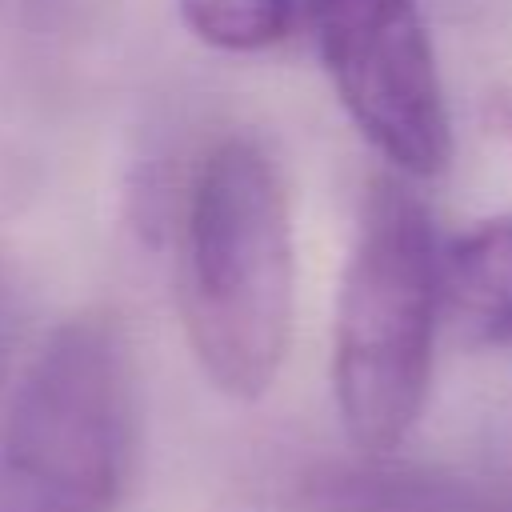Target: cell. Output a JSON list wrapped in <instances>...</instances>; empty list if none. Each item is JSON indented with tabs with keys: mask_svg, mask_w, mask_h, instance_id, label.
<instances>
[{
	"mask_svg": "<svg viewBox=\"0 0 512 512\" xmlns=\"http://www.w3.org/2000/svg\"><path fill=\"white\" fill-rule=\"evenodd\" d=\"M296 244L272 156L228 136L204 152L180 228V320L200 372L232 400H260L288 356Z\"/></svg>",
	"mask_w": 512,
	"mask_h": 512,
	"instance_id": "cell-1",
	"label": "cell"
},
{
	"mask_svg": "<svg viewBox=\"0 0 512 512\" xmlns=\"http://www.w3.org/2000/svg\"><path fill=\"white\" fill-rule=\"evenodd\" d=\"M440 328V244L428 208L376 180L340 276L332 396L360 456H392L416 428Z\"/></svg>",
	"mask_w": 512,
	"mask_h": 512,
	"instance_id": "cell-2",
	"label": "cell"
},
{
	"mask_svg": "<svg viewBox=\"0 0 512 512\" xmlns=\"http://www.w3.org/2000/svg\"><path fill=\"white\" fill-rule=\"evenodd\" d=\"M136 460V368L112 312L48 332L0 412V512H120Z\"/></svg>",
	"mask_w": 512,
	"mask_h": 512,
	"instance_id": "cell-3",
	"label": "cell"
},
{
	"mask_svg": "<svg viewBox=\"0 0 512 512\" xmlns=\"http://www.w3.org/2000/svg\"><path fill=\"white\" fill-rule=\"evenodd\" d=\"M324 72L356 132L412 180L452 160V116L420 0H304Z\"/></svg>",
	"mask_w": 512,
	"mask_h": 512,
	"instance_id": "cell-4",
	"label": "cell"
},
{
	"mask_svg": "<svg viewBox=\"0 0 512 512\" xmlns=\"http://www.w3.org/2000/svg\"><path fill=\"white\" fill-rule=\"evenodd\" d=\"M296 504L300 512H512V484L392 456H356L316 468Z\"/></svg>",
	"mask_w": 512,
	"mask_h": 512,
	"instance_id": "cell-5",
	"label": "cell"
},
{
	"mask_svg": "<svg viewBox=\"0 0 512 512\" xmlns=\"http://www.w3.org/2000/svg\"><path fill=\"white\" fill-rule=\"evenodd\" d=\"M440 320L472 348L512 344V216L484 220L440 252Z\"/></svg>",
	"mask_w": 512,
	"mask_h": 512,
	"instance_id": "cell-6",
	"label": "cell"
},
{
	"mask_svg": "<svg viewBox=\"0 0 512 512\" xmlns=\"http://www.w3.org/2000/svg\"><path fill=\"white\" fill-rule=\"evenodd\" d=\"M196 40L220 52H264L292 28L296 0H176Z\"/></svg>",
	"mask_w": 512,
	"mask_h": 512,
	"instance_id": "cell-7",
	"label": "cell"
},
{
	"mask_svg": "<svg viewBox=\"0 0 512 512\" xmlns=\"http://www.w3.org/2000/svg\"><path fill=\"white\" fill-rule=\"evenodd\" d=\"M16 320H20V308H16V284H12L8 264L0 260V392H4V380H8V368H12Z\"/></svg>",
	"mask_w": 512,
	"mask_h": 512,
	"instance_id": "cell-8",
	"label": "cell"
}]
</instances>
